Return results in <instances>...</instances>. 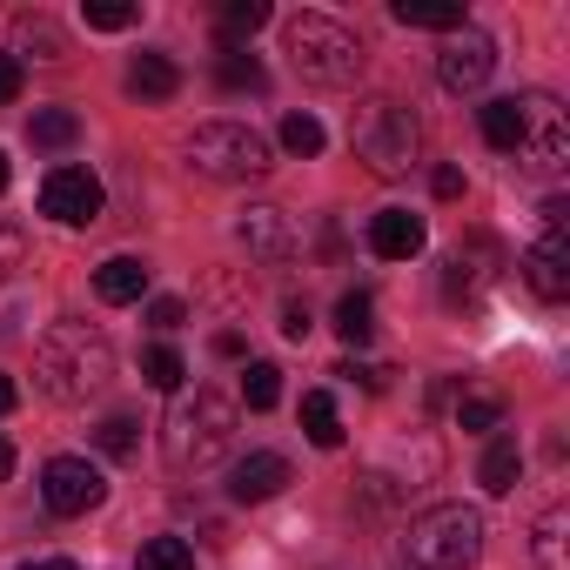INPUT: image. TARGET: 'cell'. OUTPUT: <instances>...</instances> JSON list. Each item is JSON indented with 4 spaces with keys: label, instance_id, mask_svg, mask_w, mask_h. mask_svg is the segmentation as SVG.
Instances as JSON below:
<instances>
[{
    "label": "cell",
    "instance_id": "obj_1",
    "mask_svg": "<svg viewBox=\"0 0 570 570\" xmlns=\"http://www.w3.org/2000/svg\"><path fill=\"white\" fill-rule=\"evenodd\" d=\"M35 376L55 403H88L115 383V343L95 330V323H48V336L35 343Z\"/></svg>",
    "mask_w": 570,
    "mask_h": 570
},
{
    "label": "cell",
    "instance_id": "obj_2",
    "mask_svg": "<svg viewBox=\"0 0 570 570\" xmlns=\"http://www.w3.org/2000/svg\"><path fill=\"white\" fill-rule=\"evenodd\" d=\"M350 148H356V161H363L376 181H403V175L423 161V121H416L403 101L370 95V101L350 115Z\"/></svg>",
    "mask_w": 570,
    "mask_h": 570
},
{
    "label": "cell",
    "instance_id": "obj_3",
    "mask_svg": "<svg viewBox=\"0 0 570 570\" xmlns=\"http://www.w3.org/2000/svg\"><path fill=\"white\" fill-rule=\"evenodd\" d=\"M228 443H235V403L222 390L181 396L175 416H168V430H161V456H168L175 476H202L208 463L228 456Z\"/></svg>",
    "mask_w": 570,
    "mask_h": 570
},
{
    "label": "cell",
    "instance_id": "obj_4",
    "mask_svg": "<svg viewBox=\"0 0 570 570\" xmlns=\"http://www.w3.org/2000/svg\"><path fill=\"white\" fill-rule=\"evenodd\" d=\"M282 55H289L296 75L316 81V88H350V81H363V61H370L363 41L330 14H296L282 28Z\"/></svg>",
    "mask_w": 570,
    "mask_h": 570
},
{
    "label": "cell",
    "instance_id": "obj_5",
    "mask_svg": "<svg viewBox=\"0 0 570 570\" xmlns=\"http://www.w3.org/2000/svg\"><path fill=\"white\" fill-rule=\"evenodd\" d=\"M476 550H483V517L470 503H430L403 537L410 570H470Z\"/></svg>",
    "mask_w": 570,
    "mask_h": 570
},
{
    "label": "cell",
    "instance_id": "obj_6",
    "mask_svg": "<svg viewBox=\"0 0 570 570\" xmlns=\"http://www.w3.org/2000/svg\"><path fill=\"white\" fill-rule=\"evenodd\" d=\"M188 168L208 175V181H262L275 168V148L248 128V121H202L188 141H181Z\"/></svg>",
    "mask_w": 570,
    "mask_h": 570
},
{
    "label": "cell",
    "instance_id": "obj_7",
    "mask_svg": "<svg viewBox=\"0 0 570 570\" xmlns=\"http://www.w3.org/2000/svg\"><path fill=\"white\" fill-rule=\"evenodd\" d=\"M510 155L537 181H550V175L570 168V115H563L557 95H517V148Z\"/></svg>",
    "mask_w": 570,
    "mask_h": 570
},
{
    "label": "cell",
    "instance_id": "obj_8",
    "mask_svg": "<svg viewBox=\"0 0 570 570\" xmlns=\"http://www.w3.org/2000/svg\"><path fill=\"white\" fill-rule=\"evenodd\" d=\"M41 215L61 222V228L101 222V175H95V168H75V161L48 168V181H41Z\"/></svg>",
    "mask_w": 570,
    "mask_h": 570
},
{
    "label": "cell",
    "instance_id": "obj_9",
    "mask_svg": "<svg viewBox=\"0 0 570 570\" xmlns=\"http://www.w3.org/2000/svg\"><path fill=\"white\" fill-rule=\"evenodd\" d=\"M41 503H48L55 517H88V510L108 503V476H101L88 456H55V463L41 470Z\"/></svg>",
    "mask_w": 570,
    "mask_h": 570
},
{
    "label": "cell",
    "instance_id": "obj_10",
    "mask_svg": "<svg viewBox=\"0 0 570 570\" xmlns=\"http://www.w3.org/2000/svg\"><path fill=\"white\" fill-rule=\"evenodd\" d=\"M490 75H497V41H490L483 28H456V35L443 41V55H436V81H443L450 95H476Z\"/></svg>",
    "mask_w": 570,
    "mask_h": 570
},
{
    "label": "cell",
    "instance_id": "obj_11",
    "mask_svg": "<svg viewBox=\"0 0 570 570\" xmlns=\"http://www.w3.org/2000/svg\"><path fill=\"white\" fill-rule=\"evenodd\" d=\"M235 242H242L255 262H289V255H296V228H289V215L268 208V202H255V208L235 215Z\"/></svg>",
    "mask_w": 570,
    "mask_h": 570
},
{
    "label": "cell",
    "instance_id": "obj_12",
    "mask_svg": "<svg viewBox=\"0 0 570 570\" xmlns=\"http://www.w3.org/2000/svg\"><path fill=\"white\" fill-rule=\"evenodd\" d=\"M523 282H530L543 303H563L570 296V242H563V228H543V242H530Z\"/></svg>",
    "mask_w": 570,
    "mask_h": 570
},
{
    "label": "cell",
    "instance_id": "obj_13",
    "mask_svg": "<svg viewBox=\"0 0 570 570\" xmlns=\"http://www.w3.org/2000/svg\"><path fill=\"white\" fill-rule=\"evenodd\" d=\"M289 490V456L282 450H248L235 470H228V497L235 503H268V497H282Z\"/></svg>",
    "mask_w": 570,
    "mask_h": 570
},
{
    "label": "cell",
    "instance_id": "obj_14",
    "mask_svg": "<svg viewBox=\"0 0 570 570\" xmlns=\"http://www.w3.org/2000/svg\"><path fill=\"white\" fill-rule=\"evenodd\" d=\"M423 242H430V222H423L416 208H383V215H370V248H376L383 262H410V255H423Z\"/></svg>",
    "mask_w": 570,
    "mask_h": 570
},
{
    "label": "cell",
    "instance_id": "obj_15",
    "mask_svg": "<svg viewBox=\"0 0 570 570\" xmlns=\"http://www.w3.org/2000/svg\"><path fill=\"white\" fill-rule=\"evenodd\" d=\"M95 296L115 303V309H121V303H141V296H148V262H141V255H108V262L95 268Z\"/></svg>",
    "mask_w": 570,
    "mask_h": 570
},
{
    "label": "cell",
    "instance_id": "obj_16",
    "mask_svg": "<svg viewBox=\"0 0 570 570\" xmlns=\"http://www.w3.org/2000/svg\"><path fill=\"white\" fill-rule=\"evenodd\" d=\"M175 88H181V68L168 55H135V68H128V95L135 101H175Z\"/></svg>",
    "mask_w": 570,
    "mask_h": 570
},
{
    "label": "cell",
    "instance_id": "obj_17",
    "mask_svg": "<svg viewBox=\"0 0 570 570\" xmlns=\"http://www.w3.org/2000/svg\"><path fill=\"white\" fill-rule=\"evenodd\" d=\"M517 476H523V450H517V436H490V450H483V463H476V483H483L490 497H510Z\"/></svg>",
    "mask_w": 570,
    "mask_h": 570
},
{
    "label": "cell",
    "instance_id": "obj_18",
    "mask_svg": "<svg viewBox=\"0 0 570 570\" xmlns=\"http://www.w3.org/2000/svg\"><path fill=\"white\" fill-rule=\"evenodd\" d=\"M215 81H222L228 95H262V88H268V68H262L248 48L222 41V55H215Z\"/></svg>",
    "mask_w": 570,
    "mask_h": 570
},
{
    "label": "cell",
    "instance_id": "obj_19",
    "mask_svg": "<svg viewBox=\"0 0 570 570\" xmlns=\"http://www.w3.org/2000/svg\"><path fill=\"white\" fill-rule=\"evenodd\" d=\"M390 21H403V28H430V35H456V28H470L463 8H430V0H390Z\"/></svg>",
    "mask_w": 570,
    "mask_h": 570
},
{
    "label": "cell",
    "instance_id": "obj_20",
    "mask_svg": "<svg viewBox=\"0 0 570 570\" xmlns=\"http://www.w3.org/2000/svg\"><path fill=\"white\" fill-rule=\"evenodd\" d=\"M303 436L316 450H343V423H336V396L330 390H309L303 396Z\"/></svg>",
    "mask_w": 570,
    "mask_h": 570
},
{
    "label": "cell",
    "instance_id": "obj_21",
    "mask_svg": "<svg viewBox=\"0 0 570 570\" xmlns=\"http://www.w3.org/2000/svg\"><path fill=\"white\" fill-rule=\"evenodd\" d=\"M28 141H35V148H75V141H81V115H75V108H35Z\"/></svg>",
    "mask_w": 570,
    "mask_h": 570
},
{
    "label": "cell",
    "instance_id": "obj_22",
    "mask_svg": "<svg viewBox=\"0 0 570 570\" xmlns=\"http://www.w3.org/2000/svg\"><path fill=\"white\" fill-rule=\"evenodd\" d=\"M28 48H41L35 61H61V55H68V41H61V28H55L48 14H21V28H14V61H21Z\"/></svg>",
    "mask_w": 570,
    "mask_h": 570
},
{
    "label": "cell",
    "instance_id": "obj_23",
    "mask_svg": "<svg viewBox=\"0 0 570 570\" xmlns=\"http://www.w3.org/2000/svg\"><path fill=\"white\" fill-rule=\"evenodd\" d=\"M336 336H343L350 350H363V343L376 336V303H370L363 289H350V296L336 303Z\"/></svg>",
    "mask_w": 570,
    "mask_h": 570
},
{
    "label": "cell",
    "instance_id": "obj_24",
    "mask_svg": "<svg viewBox=\"0 0 570 570\" xmlns=\"http://www.w3.org/2000/svg\"><path fill=\"white\" fill-rule=\"evenodd\" d=\"M282 148H289L296 161H316V155L330 148V135H323V121H316V115L289 108V115H282Z\"/></svg>",
    "mask_w": 570,
    "mask_h": 570
},
{
    "label": "cell",
    "instance_id": "obj_25",
    "mask_svg": "<svg viewBox=\"0 0 570 570\" xmlns=\"http://www.w3.org/2000/svg\"><path fill=\"white\" fill-rule=\"evenodd\" d=\"M476 128H483V141H490L497 155H510V148H517V95L483 101V108H476Z\"/></svg>",
    "mask_w": 570,
    "mask_h": 570
},
{
    "label": "cell",
    "instance_id": "obj_26",
    "mask_svg": "<svg viewBox=\"0 0 570 570\" xmlns=\"http://www.w3.org/2000/svg\"><path fill=\"white\" fill-rule=\"evenodd\" d=\"M181 376H188V363H181V350H168V343H155V350H141V383H148V390H161V396H175V390H181Z\"/></svg>",
    "mask_w": 570,
    "mask_h": 570
},
{
    "label": "cell",
    "instance_id": "obj_27",
    "mask_svg": "<svg viewBox=\"0 0 570 570\" xmlns=\"http://www.w3.org/2000/svg\"><path fill=\"white\" fill-rule=\"evenodd\" d=\"M563 537H570V510H543V517H537V563H543V570H570Z\"/></svg>",
    "mask_w": 570,
    "mask_h": 570
},
{
    "label": "cell",
    "instance_id": "obj_28",
    "mask_svg": "<svg viewBox=\"0 0 570 570\" xmlns=\"http://www.w3.org/2000/svg\"><path fill=\"white\" fill-rule=\"evenodd\" d=\"M135 570H195V543L188 537H148Z\"/></svg>",
    "mask_w": 570,
    "mask_h": 570
},
{
    "label": "cell",
    "instance_id": "obj_29",
    "mask_svg": "<svg viewBox=\"0 0 570 570\" xmlns=\"http://www.w3.org/2000/svg\"><path fill=\"white\" fill-rule=\"evenodd\" d=\"M81 21H88L95 35H121V28L141 21V8H135V0H81Z\"/></svg>",
    "mask_w": 570,
    "mask_h": 570
},
{
    "label": "cell",
    "instance_id": "obj_30",
    "mask_svg": "<svg viewBox=\"0 0 570 570\" xmlns=\"http://www.w3.org/2000/svg\"><path fill=\"white\" fill-rule=\"evenodd\" d=\"M242 403L248 410H275L282 403V370L275 363H248L242 370Z\"/></svg>",
    "mask_w": 570,
    "mask_h": 570
},
{
    "label": "cell",
    "instance_id": "obj_31",
    "mask_svg": "<svg viewBox=\"0 0 570 570\" xmlns=\"http://www.w3.org/2000/svg\"><path fill=\"white\" fill-rule=\"evenodd\" d=\"M135 443H141V423H135V416L115 410V416L95 423V450H101V456H135Z\"/></svg>",
    "mask_w": 570,
    "mask_h": 570
},
{
    "label": "cell",
    "instance_id": "obj_32",
    "mask_svg": "<svg viewBox=\"0 0 570 570\" xmlns=\"http://www.w3.org/2000/svg\"><path fill=\"white\" fill-rule=\"evenodd\" d=\"M275 21V8L268 0H228L222 8V41H235V35H255V28H268Z\"/></svg>",
    "mask_w": 570,
    "mask_h": 570
},
{
    "label": "cell",
    "instance_id": "obj_33",
    "mask_svg": "<svg viewBox=\"0 0 570 570\" xmlns=\"http://www.w3.org/2000/svg\"><path fill=\"white\" fill-rule=\"evenodd\" d=\"M497 423H503V396H463V403H456V430H476V436H483V430H497Z\"/></svg>",
    "mask_w": 570,
    "mask_h": 570
},
{
    "label": "cell",
    "instance_id": "obj_34",
    "mask_svg": "<svg viewBox=\"0 0 570 570\" xmlns=\"http://www.w3.org/2000/svg\"><path fill=\"white\" fill-rule=\"evenodd\" d=\"M21 268H28V235L14 222H0V282H14Z\"/></svg>",
    "mask_w": 570,
    "mask_h": 570
},
{
    "label": "cell",
    "instance_id": "obj_35",
    "mask_svg": "<svg viewBox=\"0 0 570 570\" xmlns=\"http://www.w3.org/2000/svg\"><path fill=\"white\" fill-rule=\"evenodd\" d=\"M148 323H155V330L168 336V330H181V323H188V309H181L175 296H161V303H148Z\"/></svg>",
    "mask_w": 570,
    "mask_h": 570
},
{
    "label": "cell",
    "instance_id": "obj_36",
    "mask_svg": "<svg viewBox=\"0 0 570 570\" xmlns=\"http://www.w3.org/2000/svg\"><path fill=\"white\" fill-rule=\"evenodd\" d=\"M316 323H309V303H282V336H289V343H303Z\"/></svg>",
    "mask_w": 570,
    "mask_h": 570
},
{
    "label": "cell",
    "instance_id": "obj_37",
    "mask_svg": "<svg viewBox=\"0 0 570 570\" xmlns=\"http://www.w3.org/2000/svg\"><path fill=\"white\" fill-rule=\"evenodd\" d=\"M8 101H21V61L0 55V108H8Z\"/></svg>",
    "mask_w": 570,
    "mask_h": 570
},
{
    "label": "cell",
    "instance_id": "obj_38",
    "mask_svg": "<svg viewBox=\"0 0 570 570\" xmlns=\"http://www.w3.org/2000/svg\"><path fill=\"white\" fill-rule=\"evenodd\" d=\"M430 188H436L443 202H456V195H463V168H436V175H430Z\"/></svg>",
    "mask_w": 570,
    "mask_h": 570
},
{
    "label": "cell",
    "instance_id": "obj_39",
    "mask_svg": "<svg viewBox=\"0 0 570 570\" xmlns=\"http://www.w3.org/2000/svg\"><path fill=\"white\" fill-rule=\"evenodd\" d=\"M21 570H81V563H75V557H28Z\"/></svg>",
    "mask_w": 570,
    "mask_h": 570
},
{
    "label": "cell",
    "instance_id": "obj_40",
    "mask_svg": "<svg viewBox=\"0 0 570 570\" xmlns=\"http://www.w3.org/2000/svg\"><path fill=\"white\" fill-rule=\"evenodd\" d=\"M8 476H14V443L0 436V483H8Z\"/></svg>",
    "mask_w": 570,
    "mask_h": 570
},
{
    "label": "cell",
    "instance_id": "obj_41",
    "mask_svg": "<svg viewBox=\"0 0 570 570\" xmlns=\"http://www.w3.org/2000/svg\"><path fill=\"white\" fill-rule=\"evenodd\" d=\"M14 403H21V390H14V383H8V376H0V416H8V410H14Z\"/></svg>",
    "mask_w": 570,
    "mask_h": 570
},
{
    "label": "cell",
    "instance_id": "obj_42",
    "mask_svg": "<svg viewBox=\"0 0 570 570\" xmlns=\"http://www.w3.org/2000/svg\"><path fill=\"white\" fill-rule=\"evenodd\" d=\"M8 181H14V161H8V148H0V195H8Z\"/></svg>",
    "mask_w": 570,
    "mask_h": 570
}]
</instances>
